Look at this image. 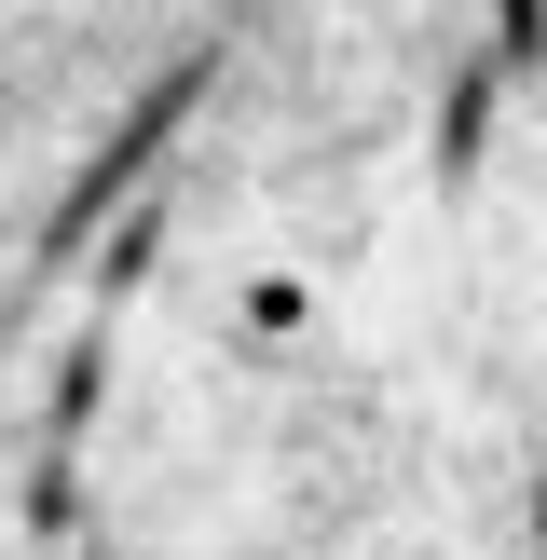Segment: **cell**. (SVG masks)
<instances>
[{
  "label": "cell",
  "instance_id": "1",
  "mask_svg": "<svg viewBox=\"0 0 547 560\" xmlns=\"http://www.w3.org/2000/svg\"><path fill=\"white\" fill-rule=\"evenodd\" d=\"M492 55L534 69V55H547V0H492Z\"/></svg>",
  "mask_w": 547,
  "mask_h": 560
},
{
  "label": "cell",
  "instance_id": "2",
  "mask_svg": "<svg viewBox=\"0 0 547 560\" xmlns=\"http://www.w3.org/2000/svg\"><path fill=\"white\" fill-rule=\"evenodd\" d=\"M534 547H547V492H534Z\"/></svg>",
  "mask_w": 547,
  "mask_h": 560
}]
</instances>
